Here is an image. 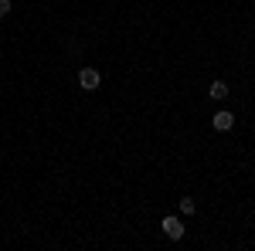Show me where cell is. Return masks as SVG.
Listing matches in <instances>:
<instances>
[{
  "label": "cell",
  "instance_id": "1",
  "mask_svg": "<svg viewBox=\"0 0 255 251\" xmlns=\"http://www.w3.org/2000/svg\"><path fill=\"white\" fill-rule=\"evenodd\" d=\"M79 85L85 88V92H96L99 85H102V75H99L96 68H82L79 72Z\"/></svg>",
  "mask_w": 255,
  "mask_h": 251
},
{
  "label": "cell",
  "instance_id": "2",
  "mask_svg": "<svg viewBox=\"0 0 255 251\" xmlns=\"http://www.w3.org/2000/svg\"><path fill=\"white\" fill-rule=\"evenodd\" d=\"M211 126H215L218 133H228V129H232V126H235V116H232V112H228V109H218L215 116H211Z\"/></svg>",
  "mask_w": 255,
  "mask_h": 251
},
{
  "label": "cell",
  "instance_id": "3",
  "mask_svg": "<svg viewBox=\"0 0 255 251\" xmlns=\"http://www.w3.org/2000/svg\"><path fill=\"white\" fill-rule=\"evenodd\" d=\"M163 234H167L170 241H180V238H184V221H180V217H163Z\"/></svg>",
  "mask_w": 255,
  "mask_h": 251
},
{
  "label": "cell",
  "instance_id": "4",
  "mask_svg": "<svg viewBox=\"0 0 255 251\" xmlns=\"http://www.w3.org/2000/svg\"><path fill=\"white\" fill-rule=\"evenodd\" d=\"M208 95L215 98V102H221V98H228V85L218 78V82H211V88H208Z\"/></svg>",
  "mask_w": 255,
  "mask_h": 251
},
{
  "label": "cell",
  "instance_id": "5",
  "mask_svg": "<svg viewBox=\"0 0 255 251\" xmlns=\"http://www.w3.org/2000/svg\"><path fill=\"white\" fill-rule=\"evenodd\" d=\"M194 211H197V204H194V200H191V197H180V214H184V217H191Z\"/></svg>",
  "mask_w": 255,
  "mask_h": 251
},
{
  "label": "cell",
  "instance_id": "6",
  "mask_svg": "<svg viewBox=\"0 0 255 251\" xmlns=\"http://www.w3.org/2000/svg\"><path fill=\"white\" fill-rule=\"evenodd\" d=\"M10 7H14L10 0H0V17H7V14H10Z\"/></svg>",
  "mask_w": 255,
  "mask_h": 251
}]
</instances>
